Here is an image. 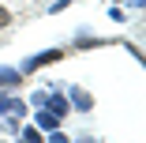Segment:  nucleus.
<instances>
[{
  "mask_svg": "<svg viewBox=\"0 0 146 143\" xmlns=\"http://www.w3.org/2000/svg\"><path fill=\"white\" fill-rule=\"evenodd\" d=\"M60 56H64V49L41 53V56H34V60H26V72H34V68H41V64H52V60H60Z\"/></svg>",
  "mask_w": 146,
  "mask_h": 143,
  "instance_id": "f257e3e1",
  "label": "nucleus"
},
{
  "mask_svg": "<svg viewBox=\"0 0 146 143\" xmlns=\"http://www.w3.org/2000/svg\"><path fill=\"white\" fill-rule=\"evenodd\" d=\"M19 83V72L15 68H0V87H15Z\"/></svg>",
  "mask_w": 146,
  "mask_h": 143,
  "instance_id": "f03ea898",
  "label": "nucleus"
},
{
  "mask_svg": "<svg viewBox=\"0 0 146 143\" xmlns=\"http://www.w3.org/2000/svg\"><path fill=\"white\" fill-rule=\"evenodd\" d=\"M71 102H75L79 109H90V105H94V98L86 94V91H71Z\"/></svg>",
  "mask_w": 146,
  "mask_h": 143,
  "instance_id": "7ed1b4c3",
  "label": "nucleus"
},
{
  "mask_svg": "<svg viewBox=\"0 0 146 143\" xmlns=\"http://www.w3.org/2000/svg\"><path fill=\"white\" fill-rule=\"evenodd\" d=\"M0 113H23L19 102H8V98H0Z\"/></svg>",
  "mask_w": 146,
  "mask_h": 143,
  "instance_id": "20e7f679",
  "label": "nucleus"
},
{
  "mask_svg": "<svg viewBox=\"0 0 146 143\" xmlns=\"http://www.w3.org/2000/svg\"><path fill=\"white\" fill-rule=\"evenodd\" d=\"M38 124H41V128H52V124H56V113H41Z\"/></svg>",
  "mask_w": 146,
  "mask_h": 143,
  "instance_id": "39448f33",
  "label": "nucleus"
},
{
  "mask_svg": "<svg viewBox=\"0 0 146 143\" xmlns=\"http://www.w3.org/2000/svg\"><path fill=\"white\" fill-rule=\"evenodd\" d=\"M8 23H11V15H8V8H0V30H4Z\"/></svg>",
  "mask_w": 146,
  "mask_h": 143,
  "instance_id": "423d86ee",
  "label": "nucleus"
}]
</instances>
